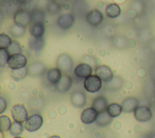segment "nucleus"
<instances>
[{
	"label": "nucleus",
	"instance_id": "36",
	"mask_svg": "<svg viewBox=\"0 0 155 138\" xmlns=\"http://www.w3.org/2000/svg\"><path fill=\"white\" fill-rule=\"evenodd\" d=\"M14 138H23V137H20V136H15Z\"/></svg>",
	"mask_w": 155,
	"mask_h": 138
},
{
	"label": "nucleus",
	"instance_id": "13",
	"mask_svg": "<svg viewBox=\"0 0 155 138\" xmlns=\"http://www.w3.org/2000/svg\"><path fill=\"white\" fill-rule=\"evenodd\" d=\"M71 102L76 107L82 108L87 103V97L84 93L80 91H76L71 93Z\"/></svg>",
	"mask_w": 155,
	"mask_h": 138
},
{
	"label": "nucleus",
	"instance_id": "24",
	"mask_svg": "<svg viewBox=\"0 0 155 138\" xmlns=\"http://www.w3.org/2000/svg\"><path fill=\"white\" fill-rule=\"evenodd\" d=\"M25 27L19 26L16 25V24L12 25L9 28L10 34L15 38H19L22 36L24 34H25Z\"/></svg>",
	"mask_w": 155,
	"mask_h": 138
},
{
	"label": "nucleus",
	"instance_id": "34",
	"mask_svg": "<svg viewBox=\"0 0 155 138\" xmlns=\"http://www.w3.org/2000/svg\"><path fill=\"white\" fill-rule=\"evenodd\" d=\"M17 1V2L20 3V4H26L28 2H30L32 0H15Z\"/></svg>",
	"mask_w": 155,
	"mask_h": 138
},
{
	"label": "nucleus",
	"instance_id": "12",
	"mask_svg": "<svg viewBox=\"0 0 155 138\" xmlns=\"http://www.w3.org/2000/svg\"><path fill=\"white\" fill-rule=\"evenodd\" d=\"M92 71V67L89 64L85 63L78 65L74 70L75 75L79 78H87L91 75Z\"/></svg>",
	"mask_w": 155,
	"mask_h": 138
},
{
	"label": "nucleus",
	"instance_id": "22",
	"mask_svg": "<svg viewBox=\"0 0 155 138\" xmlns=\"http://www.w3.org/2000/svg\"><path fill=\"white\" fill-rule=\"evenodd\" d=\"M45 70V65L39 62H36L31 64L28 67V72L35 76H38L44 73Z\"/></svg>",
	"mask_w": 155,
	"mask_h": 138
},
{
	"label": "nucleus",
	"instance_id": "6",
	"mask_svg": "<svg viewBox=\"0 0 155 138\" xmlns=\"http://www.w3.org/2000/svg\"><path fill=\"white\" fill-rule=\"evenodd\" d=\"M13 19L15 24L22 27H26L32 21L31 14L23 10L16 11Z\"/></svg>",
	"mask_w": 155,
	"mask_h": 138
},
{
	"label": "nucleus",
	"instance_id": "14",
	"mask_svg": "<svg viewBox=\"0 0 155 138\" xmlns=\"http://www.w3.org/2000/svg\"><path fill=\"white\" fill-rule=\"evenodd\" d=\"M123 111L125 113L134 112L136 108L139 106L137 99L134 97H128L125 98L122 103Z\"/></svg>",
	"mask_w": 155,
	"mask_h": 138
},
{
	"label": "nucleus",
	"instance_id": "29",
	"mask_svg": "<svg viewBox=\"0 0 155 138\" xmlns=\"http://www.w3.org/2000/svg\"><path fill=\"white\" fill-rule=\"evenodd\" d=\"M10 56L7 49H0V67H4L7 64L8 59Z\"/></svg>",
	"mask_w": 155,
	"mask_h": 138
},
{
	"label": "nucleus",
	"instance_id": "32",
	"mask_svg": "<svg viewBox=\"0 0 155 138\" xmlns=\"http://www.w3.org/2000/svg\"><path fill=\"white\" fill-rule=\"evenodd\" d=\"M7 102L2 97H0V114H2L7 108Z\"/></svg>",
	"mask_w": 155,
	"mask_h": 138
},
{
	"label": "nucleus",
	"instance_id": "18",
	"mask_svg": "<svg viewBox=\"0 0 155 138\" xmlns=\"http://www.w3.org/2000/svg\"><path fill=\"white\" fill-rule=\"evenodd\" d=\"M61 77V70L58 68H51L47 73V79L52 84L56 85Z\"/></svg>",
	"mask_w": 155,
	"mask_h": 138
},
{
	"label": "nucleus",
	"instance_id": "5",
	"mask_svg": "<svg viewBox=\"0 0 155 138\" xmlns=\"http://www.w3.org/2000/svg\"><path fill=\"white\" fill-rule=\"evenodd\" d=\"M134 116L135 119L141 122L150 120L153 116L151 109L145 105L138 106L134 111Z\"/></svg>",
	"mask_w": 155,
	"mask_h": 138
},
{
	"label": "nucleus",
	"instance_id": "8",
	"mask_svg": "<svg viewBox=\"0 0 155 138\" xmlns=\"http://www.w3.org/2000/svg\"><path fill=\"white\" fill-rule=\"evenodd\" d=\"M57 65L58 68L61 70L69 71L72 69L73 66V61L69 55L62 54L58 58Z\"/></svg>",
	"mask_w": 155,
	"mask_h": 138
},
{
	"label": "nucleus",
	"instance_id": "21",
	"mask_svg": "<svg viewBox=\"0 0 155 138\" xmlns=\"http://www.w3.org/2000/svg\"><path fill=\"white\" fill-rule=\"evenodd\" d=\"M121 12L119 5L115 3H111L108 4L105 9V13L107 16L110 18H116L118 17Z\"/></svg>",
	"mask_w": 155,
	"mask_h": 138
},
{
	"label": "nucleus",
	"instance_id": "28",
	"mask_svg": "<svg viewBox=\"0 0 155 138\" xmlns=\"http://www.w3.org/2000/svg\"><path fill=\"white\" fill-rule=\"evenodd\" d=\"M28 72V69L24 67L21 69L13 70L12 71V76L15 79H17V80H20L21 79L24 78L27 74Z\"/></svg>",
	"mask_w": 155,
	"mask_h": 138
},
{
	"label": "nucleus",
	"instance_id": "19",
	"mask_svg": "<svg viewBox=\"0 0 155 138\" xmlns=\"http://www.w3.org/2000/svg\"><path fill=\"white\" fill-rule=\"evenodd\" d=\"M113 117L110 116L107 111H105L98 114L96 120V123L100 126H105L112 122L113 120Z\"/></svg>",
	"mask_w": 155,
	"mask_h": 138
},
{
	"label": "nucleus",
	"instance_id": "11",
	"mask_svg": "<svg viewBox=\"0 0 155 138\" xmlns=\"http://www.w3.org/2000/svg\"><path fill=\"white\" fill-rule=\"evenodd\" d=\"M74 22V17L73 15L66 13L61 15L57 21L58 25L62 30H67L71 28Z\"/></svg>",
	"mask_w": 155,
	"mask_h": 138
},
{
	"label": "nucleus",
	"instance_id": "7",
	"mask_svg": "<svg viewBox=\"0 0 155 138\" xmlns=\"http://www.w3.org/2000/svg\"><path fill=\"white\" fill-rule=\"evenodd\" d=\"M96 74L104 82H108L113 78V73L111 69L106 65L98 66L95 70Z\"/></svg>",
	"mask_w": 155,
	"mask_h": 138
},
{
	"label": "nucleus",
	"instance_id": "17",
	"mask_svg": "<svg viewBox=\"0 0 155 138\" xmlns=\"http://www.w3.org/2000/svg\"><path fill=\"white\" fill-rule=\"evenodd\" d=\"M108 106L107 100L102 96L96 97L92 102V107L94 108L98 113L107 111Z\"/></svg>",
	"mask_w": 155,
	"mask_h": 138
},
{
	"label": "nucleus",
	"instance_id": "15",
	"mask_svg": "<svg viewBox=\"0 0 155 138\" xmlns=\"http://www.w3.org/2000/svg\"><path fill=\"white\" fill-rule=\"evenodd\" d=\"M45 32L44 22H33L29 28V33L31 37L41 38Z\"/></svg>",
	"mask_w": 155,
	"mask_h": 138
},
{
	"label": "nucleus",
	"instance_id": "26",
	"mask_svg": "<svg viewBox=\"0 0 155 138\" xmlns=\"http://www.w3.org/2000/svg\"><path fill=\"white\" fill-rule=\"evenodd\" d=\"M24 131L23 125L21 122L15 121L12 123L10 129L9 130L10 133L14 136H18L22 133Z\"/></svg>",
	"mask_w": 155,
	"mask_h": 138
},
{
	"label": "nucleus",
	"instance_id": "1",
	"mask_svg": "<svg viewBox=\"0 0 155 138\" xmlns=\"http://www.w3.org/2000/svg\"><path fill=\"white\" fill-rule=\"evenodd\" d=\"M102 80L96 74H92L85 79L84 87L85 89L90 93L99 91L102 88Z\"/></svg>",
	"mask_w": 155,
	"mask_h": 138
},
{
	"label": "nucleus",
	"instance_id": "33",
	"mask_svg": "<svg viewBox=\"0 0 155 138\" xmlns=\"http://www.w3.org/2000/svg\"><path fill=\"white\" fill-rule=\"evenodd\" d=\"M53 8H55L56 10H58V12H59V6L58 5H56V4H55V5H54V7H53V6L51 5H50V7L48 8V10H49V12L51 13H53L54 14V9Z\"/></svg>",
	"mask_w": 155,
	"mask_h": 138
},
{
	"label": "nucleus",
	"instance_id": "10",
	"mask_svg": "<svg viewBox=\"0 0 155 138\" xmlns=\"http://www.w3.org/2000/svg\"><path fill=\"white\" fill-rule=\"evenodd\" d=\"M104 16L101 11L99 10H93L87 13L86 21L91 26H97L103 21Z\"/></svg>",
	"mask_w": 155,
	"mask_h": 138
},
{
	"label": "nucleus",
	"instance_id": "31",
	"mask_svg": "<svg viewBox=\"0 0 155 138\" xmlns=\"http://www.w3.org/2000/svg\"><path fill=\"white\" fill-rule=\"evenodd\" d=\"M31 16L33 22H44L45 15L42 11H34L31 14Z\"/></svg>",
	"mask_w": 155,
	"mask_h": 138
},
{
	"label": "nucleus",
	"instance_id": "9",
	"mask_svg": "<svg viewBox=\"0 0 155 138\" xmlns=\"http://www.w3.org/2000/svg\"><path fill=\"white\" fill-rule=\"evenodd\" d=\"M98 112L92 107L84 110L81 116V121L85 124H90L96 121Z\"/></svg>",
	"mask_w": 155,
	"mask_h": 138
},
{
	"label": "nucleus",
	"instance_id": "35",
	"mask_svg": "<svg viewBox=\"0 0 155 138\" xmlns=\"http://www.w3.org/2000/svg\"><path fill=\"white\" fill-rule=\"evenodd\" d=\"M49 138H61V137L59 136H57V135H54V136H52L50 137Z\"/></svg>",
	"mask_w": 155,
	"mask_h": 138
},
{
	"label": "nucleus",
	"instance_id": "30",
	"mask_svg": "<svg viewBox=\"0 0 155 138\" xmlns=\"http://www.w3.org/2000/svg\"><path fill=\"white\" fill-rule=\"evenodd\" d=\"M10 54H13L16 53H21L22 51L21 47L19 43L16 41H13L11 45L7 48Z\"/></svg>",
	"mask_w": 155,
	"mask_h": 138
},
{
	"label": "nucleus",
	"instance_id": "16",
	"mask_svg": "<svg viewBox=\"0 0 155 138\" xmlns=\"http://www.w3.org/2000/svg\"><path fill=\"white\" fill-rule=\"evenodd\" d=\"M72 85V79L68 75L62 76L59 82L56 85V89L61 93H65L68 91Z\"/></svg>",
	"mask_w": 155,
	"mask_h": 138
},
{
	"label": "nucleus",
	"instance_id": "2",
	"mask_svg": "<svg viewBox=\"0 0 155 138\" xmlns=\"http://www.w3.org/2000/svg\"><path fill=\"white\" fill-rule=\"evenodd\" d=\"M27 63V58L21 53L11 54L7 61L8 66L12 70H18L25 67Z\"/></svg>",
	"mask_w": 155,
	"mask_h": 138
},
{
	"label": "nucleus",
	"instance_id": "23",
	"mask_svg": "<svg viewBox=\"0 0 155 138\" xmlns=\"http://www.w3.org/2000/svg\"><path fill=\"white\" fill-rule=\"evenodd\" d=\"M122 111L123 109L122 105L117 103H112L110 104L107 108V111L112 117L119 116Z\"/></svg>",
	"mask_w": 155,
	"mask_h": 138
},
{
	"label": "nucleus",
	"instance_id": "20",
	"mask_svg": "<svg viewBox=\"0 0 155 138\" xmlns=\"http://www.w3.org/2000/svg\"><path fill=\"white\" fill-rule=\"evenodd\" d=\"M45 46V40L41 38L31 37L28 41V47L32 50L39 51L44 48Z\"/></svg>",
	"mask_w": 155,
	"mask_h": 138
},
{
	"label": "nucleus",
	"instance_id": "27",
	"mask_svg": "<svg viewBox=\"0 0 155 138\" xmlns=\"http://www.w3.org/2000/svg\"><path fill=\"white\" fill-rule=\"evenodd\" d=\"M12 43V41L9 36L4 33L0 34V49H7Z\"/></svg>",
	"mask_w": 155,
	"mask_h": 138
},
{
	"label": "nucleus",
	"instance_id": "3",
	"mask_svg": "<svg viewBox=\"0 0 155 138\" xmlns=\"http://www.w3.org/2000/svg\"><path fill=\"white\" fill-rule=\"evenodd\" d=\"M43 122V117L41 114H34L28 117L25 123V128L30 132L36 131L42 126Z\"/></svg>",
	"mask_w": 155,
	"mask_h": 138
},
{
	"label": "nucleus",
	"instance_id": "4",
	"mask_svg": "<svg viewBox=\"0 0 155 138\" xmlns=\"http://www.w3.org/2000/svg\"><path fill=\"white\" fill-rule=\"evenodd\" d=\"M12 115L15 121L22 123L28 119V111L22 104H16L12 109Z\"/></svg>",
	"mask_w": 155,
	"mask_h": 138
},
{
	"label": "nucleus",
	"instance_id": "25",
	"mask_svg": "<svg viewBox=\"0 0 155 138\" xmlns=\"http://www.w3.org/2000/svg\"><path fill=\"white\" fill-rule=\"evenodd\" d=\"M12 122L10 117L6 115H2L0 116V125L1 132H6L9 131L12 126Z\"/></svg>",
	"mask_w": 155,
	"mask_h": 138
}]
</instances>
